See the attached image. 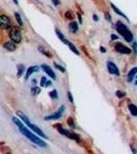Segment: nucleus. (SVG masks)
Returning a JSON list of instances; mask_svg holds the SVG:
<instances>
[{"label": "nucleus", "instance_id": "nucleus-3", "mask_svg": "<svg viewBox=\"0 0 137 154\" xmlns=\"http://www.w3.org/2000/svg\"><path fill=\"white\" fill-rule=\"evenodd\" d=\"M57 130H58V132H59L60 134L66 137L67 138L71 140L76 141L77 143H79L81 140L79 135L77 134L76 132H73L70 130H68L67 129L63 128L62 127H60Z\"/></svg>", "mask_w": 137, "mask_h": 154}, {"label": "nucleus", "instance_id": "nucleus-32", "mask_svg": "<svg viewBox=\"0 0 137 154\" xmlns=\"http://www.w3.org/2000/svg\"><path fill=\"white\" fill-rule=\"evenodd\" d=\"M133 51H134V53H136V54H137V42H135V43H133Z\"/></svg>", "mask_w": 137, "mask_h": 154}, {"label": "nucleus", "instance_id": "nucleus-26", "mask_svg": "<svg viewBox=\"0 0 137 154\" xmlns=\"http://www.w3.org/2000/svg\"><path fill=\"white\" fill-rule=\"evenodd\" d=\"M14 17H15L16 21L18 22V24H19L20 26H23V20H22V18L20 16V14L18 13V12H15Z\"/></svg>", "mask_w": 137, "mask_h": 154}, {"label": "nucleus", "instance_id": "nucleus-25", "mask_svg": "<svg viewBox=\"0 0 137 154\" xmlns=\"http://www.w3.org/2000/svg\"><path fill=\"white\" fill-rule=\"evenodd\" d=\"M49 96L52 99H57L59 98L58 93L56 89H54L50 91L49 93Z\"/></svg>", "mask_w": 137, "mask_h": 154}, {"label": "nucleus", "instance_id": "nucleus-16", "mask_svg": "<svg viewBox=\"0 0 137 154\" xmlns=\"http://www.w3.org/2000/svg\"><path fill=\"white\" fill-rule=\"evenodd\" d=\"M16 68H17L16 76H17L18 78H20L24 74V71H25V65L22 63L19 64L16 66Z\"/></svg>", "mask_w": 137, "mask_h": 154}, {"label": "nucleus", "instance_id": "nucleus-38", "mask_svg": "<svg viewBox=\"0 0 137 154\" xmlns=\"http://www.w3.org/2000/svg\"><path fill=\"white\" fill-rule=\"evenodd\" d=\"M52 85V82L50 80H47V82L46 83L45 86V87H49Z\"/></svg>", "mask_w": 137, "mask_h": 154}, {"label": "nucleus", "instance_id": "nucleus-37", "mask_svg": "<svg viewBox=\"0 0 137 154\" xmlns=\"http://www.w3.org/2000/svg\"><path fill=\"white\" fill-rule=\"evenodd\" d=\"M100 50L101 52L102 53H105L106 52V50L105 48L103 46H100Z\"/></svg>", "mask_w": 137, "mask_h": 154}, {"label": "nucleus", "instance_id": "nucleus-1", "mask_svg": "<svg viewBox=\"0 0 137 154\" xmlns=\"http://www.w3.org/2000/svg\"><path fill=\"white\" fill-rule=\"evenodd\" d=\"M12 121L14 124L18 127L20 132L28 139L29 140L39 146L41 148H45L47 147V145L46 142L42 140L39 137L36 136V135L34 134L33 132H32L26 127H25L20 119L16 117H13L12 118Z\"/></svg>", "mask_w": 137, "mask_h": 154}, {"label": "nucleus", "instance_id": "nucleus-17", "mask_svg": "<svg viewBox=\"0 0 137 154\" xmlns=\"http://www.w3.org/2000/svg\"><path fill=\"white\" fill-rule=\"evenodd\" d=\"M130 113L133 116H137V107L135 105L131 103L128 105Z\"/></svg>", "mask_w": 137, "mask_h": 154}, {"label": "nucleus", "instance_id": "nucleus-18", "mask_svg": "<svg viewBox=\"0 0 137 154\" xmlns=\"http://www.w3.org/2000/svg\"><path fill=\"white\" fill-rule=\"evenodd\" d=\"M38 50L40 51L41 53H42L44 55H45L46 57H47L48 58H52V53H50L49 51L46 50L45 49L43 46H39L38 48Z\"/></svg>", "mask_w": 137, "mask_h": 154}, {"label": "nucleus", "instance_id": "nucleus-8", "mask_svg": "<svg viewBox=\"0 0 137 154\" xmlns=\"http://www.w3.org/2000/svg\"><path fill=\"white\" fill-rule=\"evenodd\" d=\"M10 20L6 15H1L0 17V27L2 30H7L10 27Z\"/></svg>", "mask_w": 137, "mask_h": 154}, {"label": "nucleus", "instance_id": "nucleus-33", "mask_svg": "<svg viewBox=\"0 0 137 154\" xmlns=\"http://www.w3.org/2000/svg\"><path fill=\"white\" fill-rule=\"evenodd\" d=\"M130 148H131V149L132 152L133 153V154H137V150H136V148L133 145L131 144V145H130Z\"/></svg>", "mask_w": 137, "mask_h": 154}, {"label": "nucleus", "instance_id": "nucleus-12", "mask_svg": "<svg viewBox=\"0 0 137 154\" xmlns=\"http://www.w3.org/2000/svg\"><path fill=\"white\" fill-rule=\"evenodd\" d=\"M3 47L5 48L7 50L10 51V52L15 51L16 49V43L12 41L5 42L3 44Z\"/></svg>", "mask_w": 137, "mask_h": 154}, {"label": "nucleus", "instance_id": "nucleus-40", "mask_svg": "<svg viewBox=\"0 0 137 154\" xmlns=\"http://www.w3.org/2000/svg\"><path fill=\"white\" fill-rule=\"evenodd\" d=\"M93 20L95 21H98L99 20V18H98L97 15H96V14H93Z\"/></svg>", "mask_w": 137, "mask_h": 154}, {"label": "nucleus", "instance_id": "nucleus-24", "mask_svg": "<svg viewBox=\"0 0 137 154\" xmlns=\"http://www.w3.org/2000/svg\"><path fill=\"white\" fill-rule=\"evenodd\" d=\"M30 91H31L32 95L36 96V95H39L41 92V89L38 86H34V87H32Z\"/></svg>", "mask_w": 137, "mask_h": 154}, {"label": "nucleus", "instance_id": "nucleus-10", "mask_svg": "<svg viewBox=\"0 0 137 154\" xmlns=\"http://www.w3.org/2000/svg\"><path fill=\"white\" fill-rule=\"evenodd\" d=\"M27 126L32 131H34V132H36L37 134H38L39 136L45 139H48V137L43 132V131L39 127H38L37 125L34 124H32V123H30V124H29Z\"/></svg>", "mask_w": 137, "mask_h": 154}, {"label": "nucleus", "instance_id": "nucleus-36", "mask_svg": "<svg viewBox=\"0 0 137 154\" xmlns=\"http://www.w3.org/2000/svg\"><path fill=\"white\" fill-rule=\"evenodd\" d=\"M105 17L106 19L108 20V21H110L111 20V16H110L109 13H108V12H106L105 14Z\"/></svg>", "mask_w": 137, "mask_h": 154}, {"label": "nucleus", "instance_id": "nucleus-31", "mask_svg": "<svg viewBox=\"0 0 137 154\" xmlns=\"http://www.w3.org/2000/svg\"><path fill=\"white\" fill-rule=\"evenodd\" d=\"M81 48L82 50L83 51L84 54H85L87 57L90 58V54L88 53V50L86 49V48L84 46L82 45L81 47Z\"/></svg>", "mask_w": 137, "mask_h": 154}, {"label": "nucleus", "instance_id": "nucleus-28", "mask_svg": "<svg viewBox=\"0 0 137 154\" xmlns=\"http://www.w3.org/2000/svg\"><path fill=\"white\" fill-rule=\"evenodd\" d=\"M126 95V93L123 91H120V90H118L116 92H115V96L119 99H121L123 98V97H125Z\"/></svg>", "mask_w": 137, "mask_h": 154}, {"label": "nucleus", "instance_id": "nucleus-43", "mask_svg": "<svg viewBox=\"0 0 137 154\" xmlns=\"http://www.w3.org/2000/svg\"><path fill=\"white\" fill-rule=\"evenodd\" d=\"M136 78H137V76H136Z\"/></svg>", "mask_w": 137, "mask_h": 154}, {"label": "nucleus", "instance_id": "nucleus-35", "mask_svg": "<svg viewBox=\"0 0 137 154\" xmlns=\"http://www.w3.org/2000/svg\"><path fill=\"white\" fill-rule=\"evenodd\" d=\"M55 6H58L60 4V0H51Z\"/></svg>", "mask_w": 137, "mask_h": 154}, {"label": "nucleus", "instance_id": "nucleus-30", "mask_svg": "<svg viewBox=\"0 0 137 154\" xmlns=\"http://www.w3.org/2000/svg\"><path fill=\"white\" fill-rule=\"evenodd\" d=\"M67 98L70 102L72 103H74V98H73L72 93L70 91H67Z\"/></svg>", "mask_w": 137, "mask_h": 154}, {"label": "nucleus", "instance_id": "nucleus-13", "mask_svg": "<svg viewBox=\"0 0 137 154\" xmlns=\"http://www.w3.org/2000/svg\"><path fill=\"white\" fill-rule=\"evenodd\" d=\"M16 115H17L20 119H21L23 122H24L27 125H28L29 124H30V122L29 119L28 117L23 112H22V111H18L16 112Z\"/></svg>", "mask_w": 137, "mask_h": 154}, {"label": "nucleus", "instance_id": "nucleus-27", "mask_svg": "<svg viewBox=\"0 0 137 154\" xmlns=\"http://www.w3.org/2000/svg\"><path fill=\"white\" fill-rule=\"evenodd\" d=\"M54 67H55V68L58 69V71H59L61 73H65L66 71V69L64 67H63L61 65H59L58 64L56 63V62H54Z\"/></svg>", "mask_w": 137, "mask_h": 154}, {"label": "nucleus", "instance_id": "nucleus-6", "mask_svg": "<svg viewBox=\"0 0 137 154\" xmlns=\"http://www.w3.org/2000/svg\"><path fill=\"white\" fill-rule=\"evenodd\" d=\"M114 48L117 52L122 54L128 55L131 53V50L129 47L120 42H117L115 44Z\"/></svg>", "mask_w": 137, "mask_h": 154}, {"label": "nucleus", "instance_id": "nucleus-39", "mask_svg": "<svg viewBox=\"0 0 137 154\" xmlns=\"http://www.w3.org/2000/svg\"><path fill=\"white\" fill-rule=\"evenodd\" d=\"M111 39L112 40H115L118 39L119 37L117 35H115L112 34L111 35Z\"/></svg>", "mask_w": 137, "mask_h": 154}, {"label": "nucleus", "instance_id": "nucleus-23", "mask_svg": "<svg viewBox=\"0 0 137 154\" xmlns=\"http://www.w3.org/2000/svg\"><path fill=\"white\" fill-rule=\"evenodd\" d=\"M111 5V7L113 9V10H114V12L116 13V14H119L120 16H122V17H123V18H126V19H127L126 18V17L124 15V14H123V12H121L120 10L118 9V8L115 6V5H114L113 4H110Z\"/></svg>", "mask_w": 137, "mask_h": 154}, {"label": "nucleus", "instance_id": "nucleus-7", "mask_svg": "<svg viewBox=\"0 0 137 154\" xmlns=\"http://www.w3.org/2000/svg\"><path fill=\"white\" fill-rule=\"evenodd\" d=\"M107 68L108 71L111 75H114L117 76L120 75L119 70L117 65L113 63V62L108 61L107 62Z\"/></svg>", "mask_w": 137, "mask_h": 154}, {"label": "nucleus", "instance_id": "nucleus-2", "mask_svg": "<svg viewBox=\"0 0 137 154\" xmlns=\"http://www.w3.org/2000/svg\"><path fill=\"white\" fill-rule=\"evenodd\" d=\"M116 30L118 32L127 42H131L133 40V35L131 32L122 22L119 21L117 23Z\"/></svg>", "mask_w": 137, "mask_h": 154}, {"label": "nucleus", "instance_id": "nucleus-29", "mask_svg": "<svg viewBox=\"0 0 137 154\" xmlns=\"http://www.w3.org/2000/svg\"><path fill=\"white\" fill-rule=\"evenodd\" d=\"M47 80L45 77H42L40 80V85L41 87H45Z\"/></svg>", "mask_w": 137, "mask_h": 154}, {"label": "nucleus", "instance_id": "nucleus-42", "mask_svg": "<svg viewBox=\"0 0 137 154\" xmlns=\"http://www.w3.org/2000/svg\"><path fill=\"white\" fill-rule=\"evenodd\" d=\"M135 85H137V81H136L135 83Z\"/></svg>", "mask_w": 137, "mask_h": 154}, {"label": "nucleus", "instance_id": "nucleus-9", "mask_svg": "<svg viewBox=\"0 0 137 154\" xmlns=\"http://www.w3.org/2000/svg\"><path fill=\"white\" fill-rule=\"evenodd\" d=\"M41 67L43 70V71L45 72L50 78H52L54 80H56V73L52 70V67L46 64H42V65H41Z\"/></svg>", "mask_w": 137, "mask_h": 154}, {"label": "nucleus", "instance_id": "nucleus-21", "mask_svg": "<svg viewBox=\"0 0 137 154\" xmlns=\"http://www.w3.org/2000/svg\"><path fill=\"white\" fill-rule=\"evenodd\" d=\"M67 124L68 125V127L71 128H76V124L74 121V118L70 116L68 118L67 120Z\"/></svg>", "mask_w": 137, "mask_h": 154}, {"label": "nucleus", "instance_id": "nucleus-15", "mask_svg": "<svg viewBox=\"0 0 137 154\" xmlns=\"http://www.w3.org/2000/svg\"><path fill=\"white\" fill-rule=\"evenodd\" d=\"M137 73V67H135L128 72L127 75V81L128 82H131L133 81V77H135L136 74Z\"/></svg>", "mask_w": 137, "mask_h": 154}, {"label": "nucleus", "instance_id": "nucleus-11", "mask_svg": "<svg viewBox=\"0 0 137 154\" xmlns=\"http://www.w3.org/2000/svg\"><path fill=\"white\" fill-rule=\"evenodd\" d=\"M39 69H40V67L38 65H34L28 67L25 75V79L26 80H27L29 79V78L32 75V73L39 71Z\"/></svg>", "mask_w": 137, "mask_h": 154}, {"label": "nucleus", "instance_id": "nucleus-14", "mask_svg": "<svg viewBox=\"0 0 137 154\" xmlns=\"http://www.w3.org/2000/svg\"><path fill=\"white\" fill-rule=\"evenodd\" d=\"M68 29L70 32H72V34H76L79 30V26L77 22L76 21L71 22L68 25Z\"/></svg>", "mask_w": 137, "mask_h": 154}, {"label": "nucleus", "instance_id": "nucleus-19", "mask_svg": "<svg viewBox=\"0 0 137 154\" xmlns=\"http://www.w3.org/2000/svg\"><path fill=\"white\" fill-rule=\"evenodd\" d=\"M65 17L69 20H73L75 19V14L72 10H68L65 13Z\"/></svg>", "mask_w": 137, "mask_h": 154}, {"label": "nucleus", "instance_id": "nucleus-4", "mask_svg": "<svg viewBox=\"0 0 137 154\" xmlns=\"http://www.w3.org/2000/svg\"><path fill=\"white\" fill-rule=\"evenodd\" d=\"M9 36L11 40L15 43H19L22 40L21 32L19 28L16 26H14L10 29Z\"/></svg>", "mask_w": 137, "mask_h": 154}, {"label": "nucleus", "instance_id": "nucleus-22", "mask_svg": "<svg viewBox=\"0 0 137 154\" xmlns=\"http://www.w3.org/2000/svg\"><path fill=\"white\" fill-rule=\"evenodd\" d=\"M55 32H56L57 36L58 37V38L61 40V41H63L65 39V37L59 28H56Z\"/></svg>", "mask_w": 137, "mask_h": 154}, {"label": "nucleus", "instance_id": "nucleus-41", "mask_svg": "<svg viewBox=\"0 0 137 154\" xmlns=\"http://www.w3.org/2000/svg\"><path fill=\"white\" fill-rule=\"evenodd\" d=\"M13 1H14V3H15L16 4V5L18 4V0H13Z\"/></svg>", "mask_w": 137, "mask_h": 154}, {"label": "nucleus", "instance_id": "nucleus-34", "mask_svg": "<svg viewBox=\"0 0 137 154\" xmlns=\"http://www.w3.org/2000/svg\"><path fill=\"white\" fill-rule=\"evenodd\" d=\"M77 18L79 21L80 24H81L82 23V18L81 14H80L79 12H77Z\"/></svg>", "mask_w": 137, "mask_h": 154}, {"label": "nucleus", "instance_id": "nucleus-20", "mask_svg": "<svg viewBox=\"0 0 137 154\" xmlns=\"http://www.w3.org/2000/svg\"><path fill=\"white\" fill-rule=\"evenodd\" d=\"M0 152L1 154H10L12 153V150L8 146H1Z\"/></svg>", "mask_w": 137, "mask_h": 154}, {"label": "nucleus", "instance_id": "nucleus-5", "mask_svg": "<svg viewBox=\"0 0 137 154\" xmlns=\"http://www.w3.org/2000/svg\"><path fill=\"white\" fill-rule=\"evenodd\" d=\"M65 111V106L62 105L58 109V110L52 113L50 115L44 117V120L45 121L56 120L61 118L63 116L64 112Z\"/></svg>", "mask_w": 137, "mask_h": 154}]
</instances>
